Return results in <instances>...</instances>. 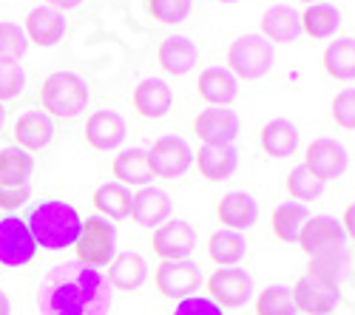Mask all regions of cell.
Returning a JSON list of instances; mask_svg holds the SVG:
<instances>
[{
  "label": "cell",
  "mask_w": 355,
  "mask_h": 315,
  "mask_svg": "<svg viewBox=\"0 0 355 315\" xmlns=\"http://www.w3.org/2000/svg\"><path fill=\"white\" fill-rule=\"evenodd\" d=\"M37 309L40 315H108L111 287L97 267L63 262L40 281Z\"/></svg>",
  "instance_id": "6da1fadb"
},
{
  "label": "cell",
  "mask_w": 355,
  "mask_h": 315,
  "mask_svg": "<svg viewBox=\"0 0 355 315\" xmlns=\"http://www.w3.org/2000/svg\"><path fill=\"white\" fill-rule=\"evenodd\" d=\"M26 224H28V231H32L37 247L57 253V250H66V247L77 244L83 219H80L74 205L60 202V199H46V202H40L28 210Z\"/></svg>",
  "instance_id": "7a4b0ae2"
},
{
  "label": "cell",
  "mask_w": 355,
  "mask_h": 315,
  "mask_svg": "<svg viewBox=\"0 0 355 315\" xmlns=\"http://www.w3.org/2000/svg\"><path fill=\"white\" fill-rule=\"evenodd\" d=\"M43 111L51 117L71 120L88 105V82L74 71H54L46 77L40 89Z\"/></svg>",
  "instance_id": "3957f363"
},
{
  "label": "cell",
  "mask_w": 355,
  "mask_h": 315,
  "mask_svg": "<svg viewBox=\"0 0 355 315\" xmlns=\"http://www.w3.org/2000/svg\"><path fill=\"white\" fill-rule=\"evenodd\" d=\"M273 60H276V48L261 35H245L233 40L227 48V69L233 71L236 80H261L273 69Z\"/></svg>",
  "instance_id": "277c9868"
},
{
  "label": "cell",
  "mask_w": 355,
  "mask_h": 315,
  "mask_svg": "<svg viewBox=\"0 0 355 315\" xmlns=\"http://www.w3.org/2000/svg\"><path fill=\"white\" fill-rule=\"evenodd\" d=\"M116 255V224L103 216H88L80 227L77 262L88 267H105Z\"/></svg>",
  "instance_id": "5b68a950"
},
{
  "label": "cell",
  "mask_w": 355,
  "mask_h": 315,
  "mask_svg": "<svg viewBox=\"0 0 355 315\" xmlns=\"http://www.w3.org/2000/svg\"><path fill=\"white\" fill-rule=\"evenodd\" d=\"M37 255V242L20 216L0 219V264L3 267H23Z\"/></svg>",
  "instance_id": "8992f818"
},
{
  "label": "cell",
  "mask_w": 355,
  "mask_h": 315,
  "mask_svg": "<svg viewBox=\"0 0 355 315\" xmlns=\"http://www.w3.org/2000/svg\"><path fill=\"white\" fill-rule=\"evenodd\" d=\"M154 281H157V290L165 298L182 301V298L199 293L205 278H202L199 264H193L191 259H176V262H159V267L154 273Z\"/></svg>",
  "instance_id": "52a82bcc"
},
{
  "label": "cell",
  "mask_w": 355,
  "mask_h": 315,
  "mask_svg": "<svg viewBox=\"0 0 355 315\" xmlns=\"http://www.w3.org/2000/svg\"><path fill=\"white\" fill-rule=\"evenodd\" d=\"M148 162H151L154 177L159 179H176L191 170L193 165V148L188 145V139L182 136H162L157 139L151 151H148Z\"/></svg>",
  "instance_id": "ba28073f"
},
{
  "label": "cell",
  "mask_w": 355,
  "mask_h": 315,
  "mask_svg": "<svg viewBox=\"0 0 355 315\" xmlns=\"http://www.w3.org/2000/svg\"><path fill=\"white\" fill-rule=\"evenodd\" d=\"M295 242L302 244V250L310 255V259H315V255H324V253L344 250L347 233L336 216H310Z\"/></svg>",
  "instance_id": "9c48e42d"
},
{
  "label": "cell",
  "mask_w": 355,
  "mask_h": 315,
  "mask_svg": "<svg viewBox=\"0 0 355 315\" xmlns=\"http://www.w3.org/2000/svg\"><path fill=\"white\" fill-rule=\"evenodd\" d=\"M208 293L222 309L245 307L253 298V278L242 267H219L208 278Z\"/></svg>",
  "instance_id": "30bf717a"
},
{
  "label": "cell",
  "mask_w": 355,
  "mask_h": 315,
  "mask_svg": "<svg viewBox=\"0 0 355 315\" xmlns=\"http://www.w3.org/2000/svg\"><path fill=\"white\" fill-rule=\"evenodd\" d=\"M304 165L313 177H318L321 182H327V179H338L347 174V168H349V154L347 148L341 145L338 139L333 136H318L310 142V148H307V156H304Z\"/></svg>",
  "instance_id": "8fae6325"
},
{
  "label": "cell",
  "mask_w": 355,
  "mask_h": 315,
  "mask_svg": "<svg viewBox=\"0 0 355 315\" xmlns=\"http://www.w3.org/2000/svg\"><path fill=\"white\" fill-rule=\"evenodd\" d=\"M196 231L185 222V219H168L165 224H159L154 236H151V247L162 262H176V259H188L196 250Z\"/></svg>",
  "instance_id": "7c38bea8"
},
{
  "label": "cell",
  "mask_w": 355,
  "mask_h": 315,
  "mask_svg": "<svg viewBox=\"0 0 355 315\" xmlns=\"http://www.w3.org/2000/svg\"><path fill=\"white\" fill-rule=\"evenodd\" d=\"M239 128V114L230 108H205L193 120V134L202 139V145H233Z\"/></svg>",
  "instance_id": "4fadbf2b"
},
{
  "label": "cell",
  "mask_w": 355,
  "mask_h": 315,
  "mask_svg": "<svg viewBox=\"0 0 355 315\" xmlns=\"http://www.w3.org/2000/svg\"><path fill=\"white\" fill-rule=\"evenodd\" d=\"M125 134H128V125L123 120V114H116L114 108L94 111L85 123V142L94 151H114L116 145H123Z\"/></svg>",
  "instance_id": "5bb4252c"
},
{
  "label": "cell",
  "mask_w": 355,
  "mask_h": 315,
  "mask_svg": "<svg viewBox=\"0 0 355 315\" xmlns=\"http://www.w3.org/2000/svg\"><path fill=\"white\" fill-rule=\"evenodd\" d=\"M293 301L299 312L307 315H333L336 307L341 304V290L338 287H327L310 276H302L293 287Z\"/></svg>",
  "instance_id": "9a60e30c"
},
{
  "label": "cell",
  "mask_w": 355,
  "mask_h": 315,
  "mask_svg": "<svg viewBox=\"0 0 355 315\" xmlns=\"http://www.w3.org/2000/svg\"><path fill=\"white\" fill-rule=\"evenodd\" d=\"M171 213H173V202L162 188L145 185L139 193L131 196V213L128 216L139 227H151V231H157L159 224H165L171 219Z\"/></svg>",
  "instance_id": "2e32d148"
},
{
  "label": "cell",
  "mask_w": 355,
  "mask_h": 315,
  "mask_svg": "<svg viewBox=\"0 0 355 315\" xmlns=\"http://www.w3.org/2000/svg\"><path fill=\"white\" fill-rule=\"evenodd\" d=\"M196 94L211 108H227L236 100V94H239V80L233 77L227 66H211L199 74Z\"/></svg>",
  "instance_id": "e0dca14e"
},
{
  "label": "cell",
  "mask_w": 355,
  "mask_h": 315,
  "mask_svg": "<svg viewBox=\"0 0 355 315\" xmlns=\"http://www.w3.org/2000/svg\"><path fill=\"white\" fill-rule=\"evenodd\" d=\"M105 281H108L111 290H123V293L139 290L142 284L148 281V262H145V255L137 253V250H125L120 255H114L111 264H108Z\"/></svg>",
  "instance_id": "ac0fdd59"
},
{
  "label": "cell",
  "mask_w": 355,
  "mask_h": 315,
  "mask_svg": "<svg viewBox=\"0 0 355 315\" xmlns=\"http://www.w3.org/2000/svg\"><path fill=\"white\" fill-rule=\"evenodd\" d=\"M131 102H134V111L145 120H159L171 111L173 105V91L165 80H157V77H145L134 94H131Z\"/></svg>",
  "instance_id": "d6986e66"
},
{
  "label": "cell",
  "mask_w": 355,
  "mask_h": 315,
  "mask_svg": "<svg viewBox=\"0 0 355 315\" xmlns=\"http://www.w3.org/2000/svg\"><path fill=\"white\" fill-rule=\"evenodd\" d=\"M66 28H69V26H66L63 12L49 9V6H37V9L28 12L23 32H26L28 40L37 43V46H57V43L63 40Z\"/></svg>",
  "instance_id": "ffe728a7"
},
{
  "label": "cell",
  "mask_w": 355,
  "mask_h": 315,
  "mask_svg": "<svg viewBox=\"0 0 355 315\" xmlns=\"http://www.w3.org/2000/svg\"><path fill=\"white\" fill-rule=\"evenodd\" d=\"M193 162L205 179L222 182L236 174V168H239V151H236V145H202L199 154H193Z\"/></svg>",
  "instance_id": "44dd1931"
},
{
  "label": "cell",
  "mask_w": 355,
  "mask_h": 315,
  "mask_svg": "<svg viewBox=\"0 0 355 315\" xmlns=\"http://www.w3.org/2000/svg\"><path fill=\"white\" fill-rule=\"evenodd\" d=\"M216 213H219V222L227 227V231H239L242 233V231H248V227L256 224L259 202L245 190H230L227 196H222Z\"/></svg>",
  "instance_id": "7402d4cb"
},
{
  "label": "cell",
  "mask_w": 355,
  "mask_h": 315,
  "mask_svg": "<svg viewBox=\"0 0 355 315\" xmlns=\"http://www.w3.org/2000/svg\"><path fill=\"white\" fill-rule=\"evenodd\" d=\"M302 35V15L293 6L276 3L261 15V37L270 43H293Z\"/></svg>",
  "instance_id": "603a6c76"
},
{
  "label": "cell",
  "mask_w": 355,
  "mask_h": 315,
  "mask_svg": "<svg viewBox=\"0 0 355 315\" xmlns=\"http://www.w3.org/2000/svg\"><path fill=\"white\" fill-rule=\"evenodd\" d=\"M199 63V46L185 35H171L159 46V66L168 74L182 77Z\"/></svg>",
  "instance_id": "cb8c5ba5"
},
{
  "label": "cell",
  "mask_w": 355,
  "mask_h": 315,
  "mask_svg": "<svg viewBox=\"0 0 355 315\" xmlns=\"http://www.w3.org/2000/svg\"><path fill=\"white\" fill-rule=\"evenodd\" d=\"M54 136V123L46 111H26L15 125V139L17 148L23 151H40L46 148Z\"/></svg>",
  "instance_id": "d4e9b609"
},
{
  "label": "cell",
  "mask_w": 355,
  "mask_h": 315,
  "mask_svg": "<svg viewBox=\"0 0 355 315\" xmlns=\"http://www.w3.org/2000/svg\"><path fill=\"white\" fill-rule=\"evenodd\" d=\"M114 179L120 182V185H139L145 188L148 182L154 179V170H151V162H148V151L142 148H125L114 156Z\"/></svg>",
  "instance_id": "484cf974"
},
{
  "label": "cell",
  "mask_w": 355,
  "mask_h": 315,
  "mask_svg": "<svg viewBox=\"0 0 355 315\" xmlns=\"http://www.w3.org/2000/svg\"><path fill=\"white\" fill-rule=\"evenodd\" d=\"M208 255L219 267H239V262L248 255V239L239 231L222 227V231L211 233V239H208Z\"/></svg>",
  "instance_id": "4316f807"
},
{
  "label": "cell",
  "mask_w": 355,
  "mask_h": 315,
  "mask_svg": "<svg viewBox=\"0 0 355 315\" xmlns=\"http://www.w3.org/2000/svg\"><path fill=\"white\" fill-rule=\"evenodd\" d=\"M299 136H302L299 125L279 117V120H270L261 128V148L268 151V156H273V159H284L299 148Z\"/></svg>",
  "instance_id": "83f0119b"
},
{
  "label": "cell",
  "mask_w": 355,
  "mask_h": 315,
  "mask_svg": "<svg viewBox=\"0 0 355 315\" xmlns=\"http://www.w3.org/2000/svg\"><path fill=\"white\" fill-rule=\"evenodd\" d=\"M341 28V12L333 3H310L307 12L302 15V32L310 35L313 40H330Z\"/></svg>",
  "instance_id": "f1b7e54d"
},
{
  "label": "cell",
  "mask_w": 355,
  "mask_h": 315,
  "mask_svg": "<svg viewBox=\"0 0 355 315\" xmlns=\"http://www.w3.org/2000/svg\"><path fill=\"white\" fill-rule=\"evenodd\" d=\"M352 259H349V250H333V253H324V255H315L310 259V267H307V276L327 284V287H341V281L349 270Z\"/></svg>",
  "instance_id": "f546056e"
},
{
  "label": "cell",
  "mask_w": 355,
  "mask_h": 315,
  "mask_svg": "<svg viewBox=\"0 0 355 315\" xmlns=\"http://www.w3.org/2000/svg\"><path fill=\"white\" fill-rule=\"evenodd\" d=\"M94 208L100 210L103 219L120 222L131 213V190L120 182H105L94 190Z\"/></svg>",
  "instance_id": "4dcf8cb0"
},
{
  "label": "cell",
  "mask_w": 355,
  "mask_h": 315,
  "mask_svg": "<svg viewBox=\"0 0 355 315\" xmlns=\"http://www.w3.org/2000/svg\"><path fill=\"white\" fill-rule=\"evenodd\" d=\"M321 66L336 80H355V37H338L324 48Z\"/></svg>",
  "instance_id": "1f68e13d"
},
{
  "label": "cell",
  "mask_w": 355,
  "mask_h": 315,
  "mask_svg": "<svg viewBox=\"0 0 355 315\" xmlns=\"http://www.w3.org/2000/svg\"><path fill=\"white\" fill-rule=\"evenodd\" d=\"M307 219H310L307 205H302V202H282L273 210V233H276V239H282L287 244L295 242Z\"/></svg>",
  "instance_id": "d6a6232c"
},
{
  "label": "cell",
  "mask_w": 355,
  "mask_h": 315,
  "mask_svg": "<svg viewBox=\"0 0 355 315\" xmlns=\"http://www.w3.org/2000/svg\"><path fill=\"white\" fill-rule=\"evenodd\" d=\"M324 185L327 182H321L318 177H313L307 165H299V168H293L287 179H284V190L290 193L293 202H313V199H318L324 193Z\"/></svg>",
  "instance_id": "836d02e7"
},
{
  "label": "cell",
  "mask_w": 355,
  "mask_h": 315,
  "mask_svg": "<svg viewBox=\"0 0 355 315\" xmlns=\"http://www.w3.org/2000/svg\"><path fill=\"white\" fill-rule=\"evenodd\" d=\"M256 315H299L293 301V290L284 284H270L256 298Z\"/></svg>",
  "instance_id": "e575fe53"
},
{
  "label": "cell",
  "mask_w": 355,
  "mask_h": 315,
  "mask_svg": "<svg viewBox=\"0 0 355 315\" xmlns=\"http://www.w3.org/2000/svg\"><path fill=\"white\" fill-rule=\"evenodd\" d=\"M35 170V159L28 156V151L9 145V148H0V179H28Z\"/></svg>",
  "instance_id": "d590c367"
},
{
  "label": "cell",
  "mask_w": 355,
  "mask_h": 315,
  "mask_svg": "<svg viewBox=\"0 0 355 315\" xmlns=\"http://www.w3.org/2000/svg\"><path fill=\"white\" fill-rule=\"evenodd\" d=\"M26 89V71L17 60H0V105L17 100Z\"/></svg>",
  "instance_id": "8d00e7d4"
},
{
  "label": "cell",
  "mask_w": 355,
  "mask_h": 315,
  "mask_svg": "<svg viewBox=\"0 0 355 315\" xmlns=\"http://www.w3.org/2000/svg\"><path fill=\"white\" fill-rule=\"evenodd\" d=\"M28 48V37L23 26L17 23H0V60H20Z\"/></svg>",
  "instance_id": "74e56055"
},
{
  "label": "cell",
  "mask_w": 355,
  "mask_h": 315,
  "mask_svg": "<svg viewBox=\"0 0 355 315\" xmlns=\"http://www.w3.org/2000/svg\"><path fill=\"white\" fill-rule=\"evenodd\" d=\"M193 0H148V12L159 23H182L191 15Z\"/></svg>",
  "instance_id": "f35d334b"
},
{
  "label": "cell",
  "mask_w": 355,
  "mask_h": 315,
  "mask_svg": "<svg viewBox=\"0 0 355 315\" xmlns=\"http://www.w3.org/2000/svg\"><path fill=\"white\" fill-rule=\"evenodd\" d=\"M330 120L344 131H355V89H344L333 97Z\"/></svg>",
  "instance_id": "ab89813d"
},
{
  "label": "cell",
  "mask_w": 355,
  "mask_h": 315,
  "mask_svg": "<svg viewBox=\"0 0 355 315\" xmlns=\"http://www.w3.org/2000/svg\"><path fill=\"white\" fill-rule=\"evenodd\" d=\"M28 196H32L28 179H0V208L3 210H17L23 202H28Z\"/></svg>",
  "instance_id": "60d3db41"
},
{
  "label": "cell",
  "mask_w": 355,
  "mask_h": 315,
  "mask_svg": "<svg viewBox=\"0 0 355 315\" xmlns=\"http://www.w3.org/2000/svg\"><path fill=\"white\" fill-rule=\"evenodd\" d=\"M173 315H225V309L211 296H188L176 304Z\"/></svg>",
  "instance_id": "b9f144b4"
},
{
  "label": "cell",
  "mask_w": 355,
  "mask_h": 315,
  "mask_svg": "<svg viewBox=\"0 0 355 315\" xmlns=\"http://www.w3.org/2000/svg\"><path fill=\"white\" fill-rule=\"evenodd\" d=\"M341 227H344V233H347L349 239H355V202L347 205V210H344V216H341Z\"/></svg>",
  "instance_id": "7bdbcfd3"
},
{
  "label": "cell",
  "mask_w": 355,
  "mask_h": 315,
  "mask_svg": "<svg viewBox=\"0 0 355 315\" xmlns=\"http://www.w3.org/2000/svg\"><path fill=\"white\" fill-rule=\"evenodd\" d=\"M49 9H57V12H69V9H77L83 6V0H46Z\"/></svg>",
  "instance_id": "ee69618b"
},
{
  "label": "cell",
  "mask_w": 355,
  "mask_h": 315,
  "mask_svg": "<svg viewBox=\"0 0 355 315\" xmlns=\"http://www.w3.org/2000/svg\"><path fill=\"white\" fill-rule=\"evenodd\" d=\"M0 315H12V304H9V298H6L3 290H0Z\"/></svg>",
  "instance_id": "f6af8a7d"
},
{
  "label": "cell",
  "mask_w": 355,
  "mask_h": 315,
  "mask_svg": "<svg viewBox=\"0 0 355 315\" xmlns=\"http://www.w3.org/2000/svg\"><path fill=\"white\" fill-rule=\"evenodd\" d=\"M3 125H6V108L0 105V131H3Z\"/></svg>",
  "instance_id": "bcb514c9"
},
{
  "label": "cell",
  "mask_w": 355,
  "mask_h": 315,
  "mask_svg": "<svg viewBox=\"0 0 355 315\" xmlns=\"http://www.w3.org/2000/svg\"><path fill=\"white\" fill-rule=\"evenodd\" d=\"M302 3H321V0H302Z\"/></svg>",
  "instance_id": "7dc6e473"
},
{
  "label": "cell",
  "mask_w": 355,
  "mask_h": 315,
  "mask_svg": "<svg viewBox=\"0 0 355 315\" xmlns=\"http://www.w3.org/2000/svg\"><path fill=\"white\" fill-rule=\"evenodd\" d=\"M219 3H236V0H219Z\"/></svg>",
  "instance_id": "c3c4849f"
}]
</instances>
